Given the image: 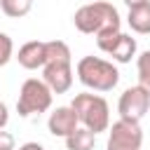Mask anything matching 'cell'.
Wrapping results in <instances>:
<instances>
[{
  "label": "cell",
  "instance_id": "1",
  "mask_svg": "<svg viewBox=\"0 0 150 150\" xmlns=\"http://www.w3.org/2000/svg\"><path fill=\"white\" fill-rule=\"evenodd\" d=\"M73 23L80 33L84 35H96V38H103V35H112V33H120V26H122V19H120V12L110 5V2H89V5H82L75 14H73Z\"/></svg>",
  "mask_w": 150,
  "mask_h": 150
},
{
  "label": "cell",
  "instance_id": "2",
  "mask_svg": "<svg viewBox=\"0 0 150 150\" xmlns=\"http://www.w3.org/2000/svg\"><path fill=\"white\" fill-rule=\"evenodd\" d=\"M75 70H77V80L94 91H110L120 82V70L112 66V61L98 56H82Z\"/></svg>",
  "mask_w": 150,
  "mask_h": 150
},
{
  "label": "cell",
  "instance_id": "3",
  "mask_svg": "<svg viewBox=\"0 0 150 150\" xmlns=\"http://www.w3.org/2000/svg\"><path fill=\"white\" fill-rule=\"evenodd\" d=\"M73 110L77 112V120L94 134H101L110 127V108L108 101L98 94H77L73 98Z\"/></svg>",
  "mask_w": 150,
  "mask_h": 150
},
{
  "label": "cell",
  "instance_id": "4",
  "mask_svg": "<svg viewBox=\"0 0 150 150\" xmlns=\"http://www.w3.org/2000/svg\"><path fill=\"white\" fill-rule=\"evenodd\" d=\"M52 89L45 80H38V77H28L23 84H21V91H19V98H16V112L21 117H28V115H40L45 110L52 108Z\"/></svg>",
  "mask_w": 150,
  "mask_h": 150
},
{
  "label": "cell",
  "instance_id": "5",
  "mask_svg": "<svg viewBox=\"0 0 150 150\" xmlns=\"http://www.w3.org/2000/svg\"><path fill=\"white\" fill-rule=\"evenodd\" d=\"M143 145V129L141 122L131 120H117L112 127H108V150H141Z\"/></svg>",
  "mask_w": 150,
  "mask_h": 150
},
{
  "label": "cell",
  "instance_id": "6",
  "mask_svg": "<svg viewBox=\"0 0 150 150\" xmlns=\"http://www.w3.org/2000/svg\"><path fill=\"white\" fill-rule=\"evenodd\" d=\"M150 108V91L141 84L129 87L122 91L120 101H117V112L122 120H131V122H141L145 117Z\"/></svg>",
  "mask_w": 150,
  "mask_h": 150
},
{
  "label": "cell",
  "instance_id": "7",
  "mask_svg": "<svg viewBox=\"0 0 150 150\" xmlns=\"http://www.w3.org/2000/svg\"><path fill=\"white\" fill-rule=\"evenodd\" d=\"M96 45L101 52H105L108 56H112V61L117 63H129L136 56V40L127 33H112V35H103L96 38Z\"/></svg>",
  "mask_w": 150,
  "mask_h": 150
},
{
  "label": "cell",
  "instance_id": "8",
  "mask_svg": "<svg viewBox=\"0 0 150 150\" xmlns=\"http://www.w3.org/2000/svg\"><path fill=\"white\" fill-rule=\"evenodd\" d=\"M42 80L49 84V89L54 94H66L73 87V66H70V59L47 61L42 66Z\"/></svg>",
  "mask_w": 150,
  "mask_h": 150
},
{
  "label": "cell",
  "instance_id": "9",
  "mask_svg": "<svg viewBox=\"0 0 150 150\" xmlns=\"http://www.w3.org/2000/svg\"><path fill=\"white\" fill-rule=\"evenodd\" d=\"M80 120H77V112L73 110V105H61L56 108L49 120H47V129L52 136H59V138H68L75 129H77Z\"/></svg>",
  "mask_w": 150,
  "mask_h": 150
},
{
  "label": "cell",
  "instance_id": "10",
  "mask_svg": "<svg viewBox=\"0 0 150 150\" xmlns=\"http://www.w3.org/2000/svg\"><path fill=\"white\" fill-rule=\"evenodd\" d=\"M16 59H19V66H23L26 70H38V68H42V66L47 63V42H42V40H30V42L21 45Z\"/></svg>",
  "mask_w": 150,
  "mask_h": 150
},
{
  "label": "cell",
  "instance_id": "11",
  "mask_svg": "<svg viewBox=\"0 0 150 150\" xmlns=\"http://www.w3.org/2000/svg\"><path fill=\"white\" fill-rule=\"evenodd\" d=\"M127 23H129V28H131L134 33H138V35H150V2L129 9Z\"/></svg>",
  "mask_w": 150,
  "mask_h": 150
},
{
  "label": "cell",
  "instance_id": "12",
  "mask_svg": "<svg viewBox=\"0 0 150 150\" xmlns=\"http://www.w3.org/2000/svg\"><path fill=\"white\" fill-rule=\"evenodd\" d=\"M94 141H96V134L89 131L87 127H77L68 138H66V148L68 150H91L94 148Z\"/></svg>",
  "mask_w": 150,
  "mask_h": 150
},
{
  "label": "cell",
  "instance_id": "13",
  "mask_svg": "<svg viewBox=\"0 0 150 150\" xmlns=\"http://www.w3.org/2000/svg\"><path fill=\"white\" fill-rule=\"evenodd\" d=\"M33 7V0H0V9L12 16V19H21L30 12Z\"/></svg>",
  "mask_w": 150,
  "mask_h": 150
},
{
  "label": "cell",
  "instance_id": "14",
  "mask_svg": "<svg viewBox=\"0 0 150 150\" xmlns=\"http://www.w3.org/2000/svg\"><path fill=\"white\" fill-rule=\"evenodd\" d=\"M136 68H138V84L145 87L150 91V49L143 52L136 61Z\"/></svg>",
  "mask_w": 150,
  "mask_h": 150
},
{
  "label": "cell",
  "instance_id": "15",
  "mask_svg": "<svg viewBox=\"0 0 150 150\" xmlns=\"http://www.w3.org/2000/svg\"><path fill=\"white\" fill-rule=\"evenodd\" d=\"M12 54H14V42H12V38H9L7 33H0V68L9 63Z\"/></svg>",
  "mask_w": 150,
  "mask_h": 150
},
{
  "label": "cell",
  "instance_id": "16",
  "mask_svg": "<svg viewBox=\"0 0 150 150\" xmlns=\"http://www.w3.org/2000/svg\"><path fill=\"white\" fill-rule=\"evenodd\" d=\"M0 150H14V136L0 129Z\"/></svg>",
  "mask_w": 150,
  "mask_h": 150
},
{
  "label": "cell",
  "instance_id": "17",
  "mask_svg": "<svg viewBox=\"0 0 150 150\" xmlns=\"http://www.w3.org/2000/svg\"><path fill=\"white\" fill-rule=\"evenodd\" d=\"M7 122H9V112H7V105L0 101V129H5Z\"/></svg>",
  "mask_w": 150,
  "mask_h": 150
},
{
  "label": "cell",
  "instance_id": "18",
  "mask_svg": "<svg viewBox=\"0 0 150 150\" xmlns=\"http://www.w3.org/2000/svg\"><path fill=\"white\" fill-rule=\"evenodd\" d=\"M145 2H150V0H124V5H127L129 9H134V7H141V5H145Z\"/></svg>",
  "mask_w": 150,
  "mask_h": 150
},
{
  "label": "cell",
  "instance_id": "19",
  "mask_svg": "<svg viewBox=\"0 0 150 150\" xmlns=\"http://www.w3.org/2000/svg\"><path fill=\"white\" fill-rule=\"evenodd\" d=\"M19 150H45V148H42L40 143H23Z\"/></svg>",
  "mask_w": 150,
  "mask_h": 150
}]
</instances>
